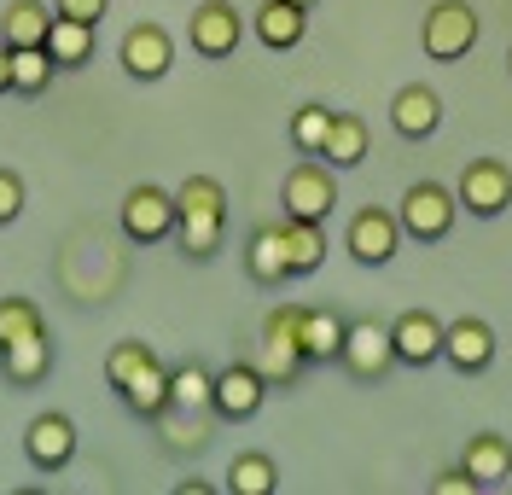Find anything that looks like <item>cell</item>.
I'll use <instances>...</instances> for the list:
<instances>
[{"instance_id": "cell-1", "label": "cell", "mask_w": 512, "mask_h": 495, "mask_svg": "<svg viewBox=\"0 0 512 495\" xmlns=\"http://www.w3.org/2000/svg\"><path fill=\"white\" fill-rule=\"evenodd\" d=\"M297 315H303V303H280V309H268V321H262V379L268 385H297L303 379V367H309V356H303V332H297Z\"/></svg>"}, {"instance_id": "cell-2", "label": "cell", "mask_w": 512, "mask_h": 495, "mask_svg": "<svg viewBox=\"0 0 512 495\" xmlns=\"http://www.w3.org/2000/svg\"><path fill=\"white\" fill-rule=\"evenodd\" d=\"M338 367L350 373L355 385H384V379H390V367H402V362H396V338H390V327L373 321V315L350 321V327H344Z\"/></svg>"}, {"instance_id": "cell-3", "label": "cell", "mask_w": 512, "mask_h": 495, "mask_svg": "<svg viewBox=\"0 0 512 495\" xmlns=\"http://www.w3.org/2000/svg\"><path fill=\"white\" fill-rule=\"evenodd\" d=\"M396 222H402V233H408V239H419V245H437V239H448V233H454V222H460V198H454V187H443V181H414V187L402 193Z\"/></svg>"}, {"instance_id": "cell-4", "label": "cell", "mask_w": 512, "mask_h": 495, "mask_svg": "<svg viewBox=\"0 0 512 495\" xmlns=\"http://www.w3.org/2000/svg\"><path fill=\"white\" fill-rule=\"evenodd\" d=\"M478 12L466 6V0H437L431 12H425V30H419V41H425V59H437V65H460L472 47H478Z\"/></svg>"}, {"instance_id": "cell-5", "label": "cell", "mask_w": 512, "mask_h": 495, "mask_svg": "<svg viewBox=\"0 0 512 495\" xmlns=\"http://www.w3.org/2000/svg\"><path fill=\"white\" fill-rule=\"evenodd\" d=\"M280 204H286V216H297V222H326L338 210V175H332V164L326 158H303L280 181Z\"/></svg>"}, {"instance_id": "cell-6", "label": "cell", "mask_w": 512, "mask_h": 495, "mask_svg": "<svg viewBox=\"0 0 512 495\" xmlns=\"http://www.w3.org/2000/svg\"><path fill=\"white\" fill-rule=\"evenodd\" d=\"M454 198H460L466 216L495 222L512 204V169L501 164V158H472V164L460 169V181H454Z\"/></svg>"}, {"instance_id": "cell-7", "label": "cell", "mask_w": 512, "mask_h": 495, "mask_svg": "<svg viewBox=\"0 0 512 495\" xmlns=\"http://www.w3.org/2000/svg\"><path fill=\"white\" fill-rule=\"evenodd\" d=\"M268 379H262V367L256 362H227L222 373H216V391H210V414L216 420H256L262 414V402H268Z\"/></svg>"}, {"instance_id": "cell-8", "label": "cell", "mask_w": 512, "mask_h": 495, "mask_svg": "<svg viewBox=\"0 0 512 495\" xmlns=\"http://www.w3.org/2000/svg\"><path fill=\"white\" fill-rule=\"evenodd\" d=\"M402 222L390 216V210H379V204H367V210H355L350 216V233H344V245H350V257L361 268H384L396 251H402Z\"/></svg>"}, {"instance_id": "cell-9", "label": "cell", "mask_w": 512, "mask_h": 495, "mask_svg": "<svg viewBox=\"0 0 512 495\" xmlns=\"http://www.w3.org/2000/svg\"><path fill=\"white\" fill-rule=\"evenodd\" d=\"M239 35H245V24H239V6L233 0H204L187 18V47L198 59H233L239 53Z\"/></svg>"}, {"instance_id": "cell-10", "label": "cell", "mask_w": 512, "mask_h": 495, "mask_svg": "<svg viewBox=\"0 0 512 495\" xmlns=\"http://www.w3.org/2000/svg\"><path fill=\"white\" fill-rule=\"evenodd\" d=\"M175 193H163V187H152V181H140V187H128L123 198V233L134 239V245H158V239H169L175 233Z\"/></svg>"}, {"instance_id": "cell-11", "label": "cell", "mask_w": 512, "mask_h": 495, "mask_svg": "<svg viewBox=\"0 0 512 495\" xmlns=\"http://www.w3.org/2000/svg\"><path fill=\"white\" fill-rule=\"evenodd\" d=\"M443 362L454 373H489L495 367V327L483 315H460L443 327Z\"/></svg>"}, {"instance_id": "cell-12", "label": "cell", "mask_w": 512, "mask_h": 495, "mask_svg": "<svg viewBox=\"0 0 512 495\" xmlns=\"http://www.w3.org/2000/svg\"><path fill=\"white\" fill-rule=\"evenodd\" d=\"M117 59H123V70L134 82H158V76H169V65H175V41H169L163 24H134V30L123 35V47H117Z\"/></svg>"}, {"instance_id": "cell-13", "label": "cell", "mask_w": 512, "mask_h": 495, "mask_svg": "<svg viewBox=\"0 0 512 495\" xmlns=\"http://www.w3.org/2000/svg\"><path fill=\"white\" fill-rule=\"evenodd\" d=\"M390 338H396V362L402 367H431L443 362V321L431 309H402L390 321Z\"/></svg>"}, {"instance_id": "cell-14", "label": "cell", "mask_w": 512, "mask_h": 495, "mask_svg": "<svg viewBox=\"0 0 512 495\" xmlns=\"http://www.w3.org/2000/svg\"><path fill=\"white\" fill-rule=\"evenodd\" d=\"M24 455H30L35 472H64L76 461V426L70 414H35L30 431H24Z\"/></svg>"}, {"instance_id": "cell-15", "label": "cell", "mask_w": 512, "mask_h": 495, "mask_svg": "<svg viewBox=\"0 0 512 495\" xmlns=\"http://www.w3.org/2000/svg\"><path fill=\"white\" fill-rule=\"evenodd\" d=\"M390 129L402 134V140H431V134L443 129V94L425 88V82L396 88V99H390Z\"/></svg>"}, {"instance_id": "cell-16", "label": "cell", "mask_w": 512, "mask_h": 495, "mask_svg": "<svg viewBox=\"0 0 512 495\" xmlns=\"http://www.w3.org/2000/svg\"><path fill=\"white\" fill-rule=\"evenodd\" d=\"M245 274H251L256 286H286V280H291V257H286V233H280V222L251 228V245H245Z\"/></svg>"}, {"instance_id": "cell-17", "label": "cell", "mask_w": 512, "mask_h": 495, "mask_svg": "<svg viewBox=\"0 0 512 495\" xmlns=\"http://www.w3.org/2000/svg\"><path fill=\"white\" fill-rule=\"evenodd\" d=\"M53 373V332H35L24 344H12V350H0V379L12 385V391H30Z\"/></svg>"}, {"instance_id": "cell-18", "label": "cell", "mask_w": 512, "mask_h": 495, "mask_svg": "<svg viewBox=\"0 0 512 495\" xmlns=\"http://www.w3.org/2000/svg\"><path fill=\"white\" fill-rule=\"evenodd\" d=\"M303 35H309V12L303 6H291V0H262L256 6V41L268 53H291Z\"/></svg>"}, {"instance_id": "cell-19", "label": "cell", "mask_w": 512, "mask_h": 495, "mask_svg": "<svg viewBox=\"0 0 512 495\" xmlns=\"http://www.w3.org/2000/svg\"><path fill=\"white\" fill-rule=\"evenodd\" d=\"M460 466L478 478L483 490H495V484H507V478H512V443L501 437V431H478V437H466Z\"/></svg>"}, {"instance_id": "cell-20", "label": "cell", "mask_w": 512, "mask_h": 495, "mask_svg": "<svg viewBox=\"0 0 512 495\" xmlns=\"http://www.w3.org/2000/svg\"><path fill=\"white\" fill-rule=\"evenodd\" d=\"M344 315L338 309H303L297 315V332H303V356H309V367L320 362H338V350H344Z\"/></svg>"}, {"instance_id": "cell-21", "label": "cell", "mask_w": 512, "mask_h": 495, "mask_svg": "<svg viewBox=\"0 0 512 495\" xmlns=\"http://www.w3.org/2000/svg\"><path fill=\"white\" fill-rule=\"evenodd\" d=\"M47 30H53V12L41 0H12L0 12V41L6 47H47Z\"/></svg>"}, {"instance_id": "cell-22", "label": "cell", "mask_w": 512, "mask_h": 495, "mask_svg": "<svg viewBox=\"0 0 512 495\" xmlns=\"http://www.w3.org/2000/svg\"><path fill=\"white\" fill-rule=\"evenodd\" d=\"M280 233H286L291 280H303V274H315V268L326 263V222H297V216H286Z\"/></svg>"}, {"instance_id": "cell-23", "label": "cell", "mask_w": 512, "mask_h": 495, "mask_svg": "<svg viewBox=\"0 0 512 495\" xmlns=\"http://www.w3.org/2000/svg\"><path fill=\"white\" fill-rule=\"evenodd\" d=\"M175 216H181V222H198V216L227 222V187L216 175H187V181L175 187Z\"/></svg>"}, {"instance_id": "cell-24", "label": "cell", "mask_w": 512, "mask_h": 495, "mask_svg": "<svg viewBox=\"0 0 512 495\" xmlns=\"http://www.w3.org/2000/svg\"><path fill=\"white\" fill-rule=\"evenodd\" d=\"M117 396H123V408L134 414V420H152V426H158V414L169 408V367L152 362L140 379H128Z\"/></svg>"}, {"instance_id": "cell-25", "label": "cell", "mask_w": 512, "mask_h": 495, "mask_svg": "<svg viewBox=\"0 0 512 495\" xmlns=\"http://www.w3.org/2000/svg\"><path fill=\"white\" fill-rule=\"evenodd\" d=\"M94 30H99V24H76V18H59V12H53L47 53L59 59V70H82L88 59H94Z\"/></svg>"}, {"instance_id": "cell-26", "label": "cell", "mask_w": 512, "mask_h": 495, "mask_svg": "<svg viewBox=\"0 0 512 495\" xmlns=\"http://www.w3.org/2000/svg\"><path fill=\"white\" fill-rule=\"evenodd\" d=\"M210 391H216V373L198 362H181L169 367V408L181 414H210Z\"/></svg>"}, {"instance_id": "cell-27", "label": "cell", "mask_w": 512, "mask_h": 495, "mask_svg": "<svg viewBox=\"0 0 512 495\" xmlns=\"http://www.w3.org/2000/svg\"><path fill=\"white\" fill-rule=\"evenodd\" d=\"M53 76H59V59L47 47H12V94H24V99L47 94Z\"/></svg>"}, {"instance_id": "cell-28", "label": "cell", "mask_w": 512, "mask_h": 495, "mask_svg": "<svg viewBox=\"0 0 512 495\" xmlns=\"http://www.w3.org/2000/svg\"><path fill=\"white\" fill-rule=\"evenodd\" d=\"M332 169H355L367 158V123L355 117V111H338L332 117V134H326V152H320Z\"/></svg>"}, {"instance_id": "cell-29", "label": "cell", "mask_w": 512, "mask_h": 495, "mask_svg": "<svg viewBox=\"0 0 512 495\" xmlns=\"http://www.w3.org/2000/svg\"><path fill=\"white\" fill-rule=\"evenodd\" d=\"M227 490H233V495H274V490H280V466L268 461L262 449L233 455V466H227Z\"/></svg>"}, {"instance_id": "cell-30", "label": "cell", "mask_w": 512, "mask_h": 495, "mask_svg": "<svg viewBox=\"0 0 512 495\" xmlns=\"http://www.w3.org/2000/svg\"><path fill=\"white\" fill-rule=\"evenodd\" d=\"M158 431H163V449H175V455H198L210 443V420L204 414H181V408H163Z\"/></svg>"}, {"instance_id": "cell-31", "label": "cell", "mask_w": 512, "mask_h": 495, "mask_svg": "<svg viewBox=\"0 0 512 495\" xmlns=\"http://www.w3.org/2000/svg\"><path fill=\"white\" fill-rule=\"evenodd\" d=\"M332 105H297L291 111V146L303 152V158H320L326 152V134H332Z\"/></svg>"}, {"instance_id": "cell-32", "label": "cell", "mask_w": 512, "mask_h": 495, "mask_svg": "<svg viewBox=\"0 0 512 495\" xmlns=\"http://www.w3.org/2000/svg\"><path fill=\"white\" fill-rule=\"evenodd\" d=\"M152 362H158V350H152V344H140V338H117V344H111V356H105V379H111V391H123L128 379H140Z\"/></svg>"}, {"instance_id": "cell-33", "label": "cell", "mask_w": 512, "mask_h": 495, "mask_svg": "<svg viewBox=\"0 0 512 495\" xmlns=\"http://www.w3.org/2000/svg\"><path fill=\"white\" fill-rule=\"evenodd\" d=\"M35 332H47V321H41V309H35L30 297H0V350L24 344Z\"/></svg>"}, {"instance_id": "cell-34", "label": "cell", "mask_w": 512, "mask_h": 495, "mask_svg": "<svg viewBox=\"0 0 512 495\" xmlns=\"http://www.w3.org/2000/svg\"><path fill=\"white\" fill-rule=\"evenodd\" d=\"M175 233H181V251H187L192 263H210V257L222 251L227 222H216V216H198V222H175Z\"/></svg>"}, {"instance_id": "cell-35", "label": "cell", "mask_w": 512, "mask_h": 495, "mask_svg": "<svg viewBox=\"0 0 512 495\" xmlns=\"http://www.w3.org/2000/svg\"><path fill=\"white\" fill-rule=\"evenodd\" d=\"M18 216H24V175L0 169V228H12Z\"/></svg>"}, {"instance_id": "cell-36", "label": "cell", "mask_w": 512, "mask_h": 495, "mask_svg": "<svg viewBox=\"0 0 512 495\" xmlns=\"http://www.w3.org/2000/svg\"><path fill=\"white\" fill-rule=\"evenodd\" d=\"M431 495H483V484L466 472V466H443V472L431 478Z\"/></svg>"}, {"instance_id": "cell-37", "label": "cell", "mask_w": 512, "mask_h": 495, "mask_svg": "<svg viewBox=\"0 0 512 495\" xmlns=\"http://www.w3.org/2000/svg\"><path fill=\"white\" fill-rule=\"evenodd\" d=\"M53 12L59 18H76V24H99L111 12V0H53Z\"/></svg>"}, {"instance_id": "cell-38", "label": "cell", "mask_w": 512, "mask_h": 495, "mask_svg": "<svg viewBox=\"0 0 512 495\" xmlns=\"http://www.w3.org/2000/svg\"><path fill=\"white\" fill-rule=\"evenodd\" d=\"M0 94H12V47L0 41Z\"/></svg>"}, {"instance_id": "cell-39", "label": "cell", "mask_w": 512, "mask_h": 495, "mask_svg": "<svg viewBox=\"0 0 512 495\" xmlns=\"http://www.w3.org/2000/svg\"><path fill=\"white\" fill-rule=\"evenodd\" d=\"M291 6H303V12H309V6H315V0H291Z\"/></svg>"}, {"instance_id": "cell-40", "label": "cell", "mask_w": 512, "mask_h": 495, "mask_svg": "<svg viewBox=\"0 0 512 495\" xmlns=\"http://www.w3.org/2000/svg\"><path fill=\"white\" fill-rule=\"evenodd\" d=\"M507 70H512V47H507Z\"/></svg>"}]
</instances>
